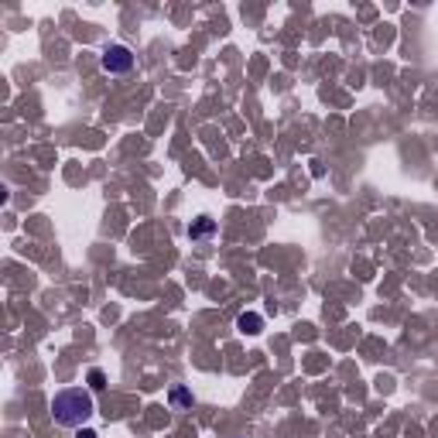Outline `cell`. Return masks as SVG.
<instances>
[{
    "mask_svg": "<svg viewBox=\"0 0 438 438\" xmlns=\"http://www.w3.org/2000/svg\"><path fill=\"white\" fill-rule=\"evenodd\" d=\"M237 326H240V332H250V336H257L263 329V319L261 315H254V312H243L240 319H237Z\"/></svg>",
    "mask_w": 438,
    "mask_h": 438,
    "instance_id": "obj_3",
    "label": "cell"
},
{
    "mask_svg": "<svg viewBox=\"0 0 438 438\" xmlns=\"http://www.w3.org/2000/svg\"><path fill=\"white\" fill-rule=\"evenodd\" d=\"M172 404H175V408H188V404H192V394H188L185 387H175V390H172Z\"/></svg>",
    "mask_w": 438,
    "mask_h": 438,
    "instance_id": "obj_5",
    "label": "cell"
},
{
    "mask_svg": "<svg viewBox=\"0 0 438 438\" xmlns=\"http://www.w3.org/2000/svg\"><path fill=\"white\" fill-rule=\"evenodd\" d=\"M76 438H99V435H96V432H89V428H83V432H79Z\"/></svg>",
    "mask_w": 438,
    "mask_h": 438,
    "instance_id": "obj_7",
    "label": "cell"
},
{
    "mask_svg": "<svg viewBox=\"0 0 438 438\" xmlns=\"http://www.w3.org/2000/svg\"><path fill=\"white\" fill-rule=\"evenodd\" d=\"M92 415H96L92 394L83 390V387H69V390H59L52 397V418L62 428H79V425H86Z\"/></svg>",
    "mask_w": 438,
    "mask_h": 438,
    "instance_id": "obj_1",
    "label": "cell"
},
{
    "mask_svg": "<svg viewBox=\"0 0 438 438\" xmlns=\"http://www.w3.org/2000/svg\"><path fill=\"white\" fill-rule=\"evenodd\" d=\"M212 230H216V226H212V219H209V216H202V219L188 230V237H192V240H199V237H209Z\"/></svg>",
    "mask_w": 438,
    "mask_h": 438,
    "instance_id": "obj_4",
    "label": "cell"
},
{
    "mask_svg": "<svg viewBox=\"0 0 438 438\" xmlns=\"http://www.w3.org/2000/svg\"><path fill=\"white\" fill-rule=\"evenodd\" d=\"M89 387H92V390H103V387H106V377H103V370H99V366H92V370H89Z\"/></svg>",
    "mask_w": 438,
    "mask_h": 438,
    "instance_id": "obj_6",
    "label": "cell"
},
{
    "mask_svg": "<svg viewBox=\"0 0 438 438\" xmlns=\"http://www.w3.org/2000/svg\"><path fill=\"white\" fill-rule=\"evenodd\" d=\"M99 66H103L106 72H113V76L130 72V69H134V52H130L127 45H110V48L99 55Z\"/></svg>",
    "mask_w": 438,
    "mask_h": 438,
    "instance_id": "obj_2",
    "label": "cell"
}]
</instances>
